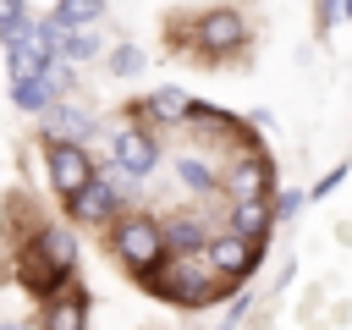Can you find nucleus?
Segmentation results:
<instances>
[{
	"instance_id": "nucleus-1",
	"label": "nucleus",
	"mask_w": 352,
	"mask_h": 330,
	"mask_svg": "<svg viewBox=\"0 0 352 330\" xmlns=\"http://www.w3.org/2000/svg\"><path fill=\"white\" fill-rule=\"evenodd\" d=\"M116 253H121V264H126L132 275H154L160 258H165V236H160V226H154L148 214H132V220H121V231H116Z\"/></svg>"
},
{
	"instance_id": "nucleus-2",
	"label": "nucleus",
	"mask_w": 352,
	"mask_h": 330,
	"mask_svg": "<svg viewBox=\"0 0 352 330\" xmlns=\"http://www.w3.org/2000/svg\"><path fill=\"white\" fill-rule=\"evenodd\" d=\"M121 170L116 176H88V187H77L66 204H72V214L77 220H88V226H104V220H116V209H121Z\"/></svg>"
},
{
	"instance_id": "nucleus-3",
	"label": "nucleus",
	"mask_w": 352,
	"mask_h": 330,
	"mask_svg": "<svg viewBox=\"0 0 352 330\" xmlns=\"http://www.w3.org/2000/svg\"><path fill=\"white\" fill-rule=\"evenodd\" d=\"M44 165H50V182L72 198L77 187H88V176H94V160H88V148L82 143H72V138H55L50 148H44Z\"/></svg>"
},
{
	"instance_id": "nucleus-4",
	"label": "nucleus",
	"mask_w": 352,
	"mask_h": 330,
	"mask_svg": "<svg viewBox=\"0 0 352 330\" xmlns=\"http://www.w3.org/2000/svg\"><path fill=\"white\" fill-rule=\"evenodd\" d=\"M253 258H258V242H248V236H236V231L209 236V270H214L226 286H231V280H242Z\"/></svg>"
},
{
	"instance_id": "nucleus-5",
	"label": "nucleus",
	"mask_w": 352,
	"mask_h": 330,
	"mask_svg": "<svg viewBox=\"0 0 352 330\" xmlns=\"http://www.w3.org/2000/svg\"><path fill=\"white\" fill-rule=\"evenodd\" d=\"M33 253H38L44 286L66 280V275H72V264H77V242H72V231H60V226H44V231H38V242H33Z\"/></svg>"
},
{
	"instance_id": "nucleus-6",
	"label": "nucleus",
	"mask_w": 352,
	"mask_h": 330,
	"mask_svg": "<svg viewBox=\"0 0 352 330\" xmlns=\"http://www.w3.org/2000/svg\"><path fill=\"white\" fill-rule=\"evenodd\" d=\"M165 297H176L182 308H204V302H214V292H220V275L214 270H198L187 253H182V264H176V280L170 286H160Z\"/></svg>"
},
{
	"instance_id": "nucleus-7",
	"label": "nucleus",
	"mask_w": 352,
	"mask_h": 330,
	"mask_svg": "<svg viewBox=\"0 0 352 330\" xmlns=\"http://www.w3.org/2000/svg\"><path fill=\"white\" fill-rule=\"evenodd\" d=\"M198 44H204L209 55H226V50H242V44H248V22H242L236 11H209V16L198 22Z\"/></svg>"
},
{
	"instance_id": "nucleus-8",
	"label": "nucleus",
	"mask_w": 352,
	"mask_h": 330,
	"mask_svg": "<svg viewBox=\"0 0 352 330\" xmlns=\"http://www.w3.org/2000/svg\"><path fill=\"white\" fill-rule=\"evenodd\" d=\"M154 160H160V148H154L148 132H121V138H116V170H121V176H148Z\"/></svg>"
},
{
	"instance_id": "nucleus-9",
	"label": "nucleus",
	"mask_w": 352,
	"mask_h": 330,
	"mask_svg": "<svg viewBox=\"0 0 352 330\" xmlns=\"http://www.w3.org/2000/svg\"><path fill=\"white\" fill-rule=\"evenodd\" d=\"M270 220H275L270 198H236V209H231V231L248 236V242H264L270 236Z\"/></svg>"
},
{
	"instance_id": "nucleus-10",
	"label": "nucleus",
	"mask_w": 352,
	"mask_h": 330,
	"mask_svg": "<svg viewBox=\"0 0 352 330\" xmlns=\"http://www.w3.org/2000/svg\"><path fill=\"white\" fill-rule=\"evenodd\" d=\"M226 187H231V198H270V165L264 160H242Z\"/></svg>"
},
{
	"instance_id": "nucleus-11",
	"label": "nucleus",
	"mask_w": 352,
	"mask_h": 330,
	"mask_svg": "<svg viewBox=\"0 0 352 330\" xmlns=\"http://www.w3.org/2000/svg\"><path fill=\"white\" fill-rule=\"evenodd\" d=\"M82 324H88L82 292H66V297H55V302L44 308V330H82Z\"/></svg>"
},
{
	"instance_id": "nucleus-12",
	"label": "nucleus",
	"mask_w": 352,
	"mask_h": 330,
	"mask_svg": "<svg viewBox=\"0 0 352 330\" xmlns=\"http://www.w3.org/2000/svg\"><path fill=\"white\" fill-rule=\"evenodd\" d=\"M16 104H22V110H50V104H55V77H50V72L16 77Z\"/></svg>"
},
{
	"instance_id": "nucleus-13",
	"label": "nucleus",
	"mask_w": 352,
	"mask_h": 330,
	"mask_svg": "<svg viewBox=\"0 0 352 330\" xmlns=\"http://www.w3.org/2000/svg\"><path fill=\"white\" fill-rule=\"evenodd\" d=\"M160 236H165V248H176V253H198L209 236H204V226L192 220V214H176L170 226H160Z\"/></svg>"
},
{
	"instance_id": "nucleus-14",
	"label": "nucleus",
	"mask_w": 352,
	"mask_h": 330,
	"mask_svg": "<svg viewBox=\"0 0 352 330\" xmlns=\"http://www.w3.org/2000/svg\"><path fill=\"white\" fill-rule=\"evenodd\" d=\"M55 55H66V60H94V55H99L94 28H60V33H55Z\"/></svg>"
},
{
	"instance_id": "nucleus-15",
	"label": "nucleus",
	"mask_w": 352,
	"mask_h": 330,
	"mask_svg": "<svg viewBox=\"0 0 352 330\" xmlns=\"http://www.w3.org/2000/svg\"><path fill=\"white\" fill-rule=\"evenodd\" d=\"M104 16V0H60L55 6V28H94Z\"/></svg>"
},
{
	"instance_id": "nucleus-16",
	"label": "nucleus",
	"mask_w": 352,
	"mask_h": 330,
	"mask_svg": "<svg viewBox=\"0 0 352 330\" xmlns=\"http://www.w3.org/2000/svg\"><path fill=\"white\" fill-rule=\"evenodd\" d=\"M148 110H154V116H160V121H182V116H192V110H198V104H192V99H187V94H182V88H160V94H154V104H148Z\"/></svg>"
},
{
	"instance_id": "nucleus-17",
	"label": "nucleus",
	"mask_w": 352,
	"mask_h": 330,
	"mask_svg": "<svg viewBox=\"0 0 352 330\" xmlns=\"http://www.w3.org/2000/svg\"><path fill=\"white\" fill-rule=\"evenodd\" d=\"M44 121H50L55 132H66V138L94 132V116H82V110H72V104H50V110H44Z\"/></svg>"
},
{
	"instance_id": "nucleus-18",
	"label": "nucleus",
	"mask_w": 352,
	"mask_h": 330,
	"mask_svg": "<svg viewBox=\"0 0 352 330\" xmlns=\"http://www.w3.org/2000/svg\"><path fill=\"white\" fill-rule=\"evenodd\" d=\"M176 182H187V192H214V170L204 160H192V154L176 160Z\"/></svg>"
},
{
	"instance_id": "nucleus-19",
	"label": "nucleus",
	"mask_w": 352,
	"mask_h": 330,
	"mask_svg": "<svg viewBox=\"0 0 352 330\" xmlns=\"http://www.w3.org/2000/svg\"><path fill=\"white\" fill-rule=\"evenodd\" d=\"M22 11H28L22 0H0V38H22L28 33V16Z\"/></svg>"
},
{
	"instance_id": "nucleus-20",
	"label": "nucleus",
	"mask_w": 352,
	"mask_h": 330,
	"mask_svg": "<svg viewBox=\"0 0 352 330\" xmlns=\"http://www.w3.org/2000/svg\"><path fill=\"white\" fill-rule=\"evenodd\" d=\"M110 72H116V77H138V72H143V55H138L132 44H121V50H110Z\"/></svg>"
},
{
	"instance_id": "nucleus-21",
	"label": "nucleus",
	"mask_w": 352,
	"mask_h": 330,
	"mask_svg": "<svg viewBox=\"0 0 352 330\" xmlns=\"http://www.w3.org/2000/svg\"><path fill=\"white\" fill-rule=\"evenodd\" d=\"M341 11H346V16H352V0H341Z\"/></svg>"
},
{
	"instance_id": "nucleus-22",
	"label": "nucleus",
	"mask_w": 352,
	"mask_h": 330,
	"mask_svg": "<svg viewBox=\"0 0 352 330\" xmlns=\"http://www.w3.org/2000/svg\"><path fill=\"white\" fill-rule=\"evenodd\" d=\"M6 330H16V324H6Z\"/></svg>"
}]
</instances>
